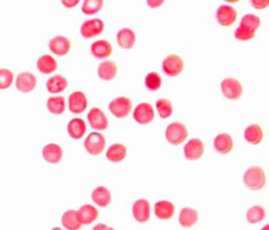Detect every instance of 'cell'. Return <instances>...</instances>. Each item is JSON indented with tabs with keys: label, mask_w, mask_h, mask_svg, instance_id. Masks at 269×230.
<instances>
[{
	"label": "cell",
	"mask_w": 269,
	"mask_h": 230,
	"mask_svg": "<svg viewBox=\"0 0 269 230\" xmlns=\"http://www.w3.org/2000/svg\"><path fill=\"white\" fill-rule=\"evenodd\" d=\"M145 84L150 91H157L162 86V78H160V75L158 72H148L146 75Z\"/></svg>",
	"instance_id": "cell-36"
},
{
	"label": "cell",
	"mask_w": 269,
	"mask_h": 230,
	"mask_svg": "<svg viewBox=\"0 0 269 230\" xmlns=\"http://www.w3.org/2000/svg\"><path fill=\"white\" fill-rule=\"evenodd\" d=\"M198 221V213L193 208H183L179 215V222L183 227H190Z\"/></svg>",
	"instance_id": "cell-27"
},
{
	"label": "cell",
	"mask_w": 269,
	"mask_h": 230,
	"mask_svg": "<svg viewBox=\"0 0 269 230\" xmlns=\"http://www.w3.org/2000/svg\"><path fill=\"white\" fill-rule=\"evenodd\" d=\"M109 111L113 116L119 117V119L126 117L131 112V100L124 96L113 99L109 104Z\"/></svg>",
	"instance_id": "cell-6"
},
{
	"label": "cell",
	"mask_w": 269,
	"mask_h": 230,
	"mask_svg": "<svg viewBox=\"0 0 269 230\" xmlns=\"http://www.w3.org/2000/svg\"><path fill=\"white\" fill-rule=\"evenodd\" d=\"M88 121L96 130H105L108 128V119L100 108H92L88 113Z\"/></svg>",
	"instance_id": "cell-15"
},
{
	"label": "cell",
	"mask_w": 269,
	"mask_h": 230,
	"mask_svg": "<svg viewBox=\"0 0 269 230\" xmlns=\"http://www.w3.org/2000/svg\"><path fill=\"white\" fill-rule=\"evenodd\" d=\"M61 2H62L63 7H66V8H74V7L79 4L80 0H61Z\"/></svg>",
	"instance_id": "cell-41"
},
{
	"label": "cell",
	"mask_w": 269,
	"mask_h": 230,
	"mask_svg": "<svg viewBox=\"0 0 269 230\" xmlns=\"http://www.w3.org/2000/svg\"><path fill=\"white\" fill-rule=\"evenodd\" d=\"M243 182H244L245 187L251 191H259L265 184V172L259 166L249 167L243 175Z\"/></svg>",
	"instance_id": "cell-1"
},
{
	"label": "cell",
	"mask_w": 269,
	"mask_h": 230,
	"mask_svg": "<svg viewBox=\"0 0 269 230\" xmlns=\"http://www.w3.org/2000/svg\"><path fill=\"white\" fill-rule=\"evenodd\" d=\"M92 230H114V229L110 226H108V225H105V224H98Z\"/></svg>",
	"instance_id": "cell-42"
},
{
	"label": "cell",
	"mask_w": 269,
	"mask_h": 230,
	"mask_svg": "<svg viewBox=\"0 0 269 230\" xmlns=\"http://www.w3.org/2000/svg\"><path fill=\"white\" fill-rule=\"evenodd\" d=\"M259 27H260V18L256 15H245L240 20V28H244L252 33L256 32Z\"/></svg>",
	"instance_id": "cell-33"
},
{
	"label": "cell",
	"mask_w": 269,
	"mask_h": 230,
	"mask_svg": "<svg viewBox=\"0 0 269 230\" xmlns=\"http://www.w3.org/2000/svg\"><path fill=\"white\" fill-rule=\"evenodd\" d=\"M154 212L159 220H169L175 215V205L168 200H160L155 204Z\"/></svg>",
	"instance_id": "cell-19"
},
{
	"label": "cell",
	"mask_w": 269,
	"mask_h": 230,
	"mask_svg": "<svg viewBox=\"0 0 269 230\" xmlns=\"http://www.w3.org/2000/svg\"><path fill=\"white\" fill-rule=\"evenodd\" d=\"M78 220L82 225H89L93 221H96V218L99 217V212L95 206L86 204V205L80 206V209L76 210Z\"/></svg>",
	"instance_id": "cell-17"
},
{
	"label": "cell",
	"mask_w": 269,
	"mask_h": 230,
	"mask_svg": "<svg viewBox=\"0 0 269 230\" xmlns=\"http://www.w3.org/2000/svg\"><path fill=\"white\" fill-rule=\"evenodd\" d=\"M62 225L67 230H79L82 224L78 220L76 210H67L62 216Z\"/></svg>",
	"instance_id": "cell-30"
},
{
	"label": "cell",
	"mask_w": 269,
	"mask_h": 230,
	"mask_svg": "<svg viewBox=\"0 0 269 230\" xmlns=\"http://www.w3.org/2000/svg\"><path fill=\"white\" fill-rule=\"evenodd\" d=\"M213 144L214 149H216L219 154H227V152H230L231 150H233L234 146L233 138H231L230 135H226V133L217 136V137L214 138Z\"/></svg>",
	"instance_id": "cell-21"
},
{
	"label": "cell",
	"mask_w": 269,
	"mask_h": 230,
	"mask_svg": "<svg viewBox=\"0 0 269 230\" xmlns=\"http://www.w3.org/2000/svg\"><path fill=\"white\" fill-rule=\"evenodd\" d=\"M157 111L159 113V116L164 120L171 116L172 112H174V108H172V104L169 100H167V99H159L157 102Z\"/></svg>",
	"instance_id": "cell-35"
},
{
	"label": "cell",
	"mask_w": 269,
	"mask_h": 230,
	"mask_svg": "<svg viewBox=\"0 0 269 230\" xmlns=\"http://www.w3.org/2000/svg\"><path fill=\"white\" fill-rule=\"evenodd\" d=\"M184 70V61L178 54H168L163 61V71L168 76H178Z\"/></svg>",
	"instance_id": "cell-3"
},
{
	"label": "cell",
	"mask_w": 269,
	"mask_h": 230,
	"mask_svg": "<svg viewBox=\"0 0 269 230\" xmlns=\"http://www.w3.org/2000/svg\"><path fill=\"white\" fill-rule=\"evenodd\" d=\"M56 61L54 60L49 54H42L41 57L37 60V69L42 72V74H51L56 70Z\"/></svg>",
	"instance_id": "cell-26"
},
{
	"label": "cell",
	"mask_w": 269,
	"mask_h": 230,
	"mask_svg": "<svg viewBox=\"0 0 269 230\" xmlns=\"http://www.w3.org/2000/svg\"><path fill=\"white\" fill-rule=\"evenodd\" d=\"M133 116L134 120H136L138 124H141V125L150 124L155 117L154 108H152L151 104H148V103H141V104L137 105L136 109H134Z\"/></svg>",
	"instance_id": "cell-7"
},
{
	"label": "cell",
	"mask_w": 269,
	"mask_h": 230,
	"mask_svg": "<svg viewBox=\"0 0 269 230\" xmlns=\"http://www.w3.org/2000/svg\"><path fill=\"white\" fill-rule=\"evenodd\" d=\"M51 230H62V229H61V227H53Z\"/></svg>",
	"instance_id": "cell-45"
},
{
	"label": "cell",
	"mask_w": 269,
	"mask_h": 230,
	"mask_svg": "<svg viewBox=\"0 0 269 230\" xmlns=\"http://www.w3.org/2000/svg\"><path fill=\"white\" fill-rule=\"evenodd\" d=\"M251 4L256 9H264L268 7L269 0H251Z\"/></svg>",
	"instance_id": "cell-39"
},
{
	"label": "cell",
	"mask_w": 269,
	"mask_h": 230,
	"mask_svg": "<svg viewBox=\"0 0 269 230\" xmlns=\"http://www.w3.org/2000/svg\"><path fill=\"white\" fill-rule=\"evenodd\" d=\"M84 147L91 156H100L105 149V137L101 133L93 131L84 141Z\"/></svg>",
	"instance_id": "cell-4"
},
{
	"label": "cell",
	"mask_w": 269,
	"mask_h": 230,
	"mask_svg": "<svg viewBox=\"0 0 269 230\" xmlns=\"http://www.w3.org/2000/svg\"><path fill=\"white\" fill-rule=\"evenodd\" d=\"M42 156L48 163H58L63 157V150L60 145L49 144L42 150Z\"/></svg>",
	"instance_id": "cell-18"
},
{
	"label": "cell",
	"mask_w": 269,
	"mask_h": 230,
	"mask_svg": "<svg viewBox=\"0 0 269 230\" xmlns=\"http://www.w3.org/2000/svg\"><path fill=\"white\" fill-rule=\"evenodd\" d=\"M91 53L93 57L99 58V60H105V58L110 57L113 53L112 45L105 40H99L95 41L91 45Z\"/></svg>",
	"instance_id": "cell-16"
},
{
	"label": "cell",
	"mask_w": 269,
	"mask_h": 230,
	"mask_svg": "<svg viewBox=\"0 0 269 230\" xmlns=\"http://www.w3.org/2000/svg\"><path fill=\"white\" fill-rule=\"evenodd\" d=\"M117 44L122 49H131L136 44V33L129 28H124L117 33Z\"/></svg>",
	"instance_id": "cell-22"
},
{
	"label": "cell",
	"mask_w": 269,
	"mask_h": 230,
	"mask_svg": "<svg viewBox=\"0 0 269 230\" xmlns=\"http://www.w3.org/2000/svg\"><path fill=\"white\" fill-rule=\"evenodd\" d=\"M188 137V130L181 123H172L166 128V140L171 145H180Z\"/></svg>",
	"instance_id": "cell-2"
},
{
	"label": "cell",
	"mask_w": 269,
	"mask_h": 230,
	"mask_svg": "<svg viewBox=\"0 0 269 230\" xmlns=\"http://www.w3.org/2000/svg\"><path fill=\"white\" fill-rule=\"evenodd\" d=\"M104 30V23L100 18H91V20L84 21L82 28H80V34L84 39H92L99 34H101Z\"/></svg>",
	"instance_id": "cell-8"
},
{
	"label": "cell",
	"mask_w": 269,
	"mask_h": 230,
	"mask_svg": "<svg viewBox=\"0 0 269 230\" xmlns=\"http://www.w3.org/2000/svg\"><path fill=\"white\" fill-rule=\"evenodd\" d=\"M13 83V74L8 69H0V90L9 88Z\"/></svg>",
	"instance_id": "cell-37"
},
{
	"label": "cell",
	"mask_w": 269,
	"mask_h": 230,
	"mask_svg": "<svg viewBox=\"0 0 269 230\" xmlns=\"http://www.w3.org/2000/svg\"><path fill=\"white\" fill-rule=\"evenodd\" d=\"M92 200H93L96 205L105 208V206H108L112 203V194L105 187H98V188L92 191Z\"/></svg>",
	"instance_id": "cell-20"
},
{
	"label": "cell",
	"mask_w": 269,
	"mask_h": 230,
	"mask_svg": "<svg viewBox=\"0 0 269 230\" xmlns=\"http://www.w3.org/2000/svg\"><path fill=\"white\" fill-rule=\"evenodd\" d=\"M49 49H50L54 54H56V55L63 57V55H66V54L70 51V49H71V42H70V40L63 36H55L49 42Z\"/></svg>",
	"instance_id": "cell-14"
},
{
	"label": "cell",
	"mask_w": 269,
	"mask_h": 230,
	"mask_svg": "<svg viewBox=\"0 0 269 230\" xmlns=\"http://www.w3.org/2000/svg\"><path fill=\"white\" fill-rule=\"evenodd\" d=\"M164 2L166 0H146V3H147V6L150 8H159V7H162L164 4Z\"/></svg>",
	"instance_id": "cell-40"
},
{
	"label": "cell",
	"mask_w": 269,
	"mask_h": 230,
	"mask_svg": "<svg viewBox=\"0 0 269 230\" xmlns=\"http://www.w3.org/2000/svg\"><path fill=\"white\" fill-rule=\"evenodd\" d=\"M265 218V210L263 206L255 205L247 210V221L249 224H259Z\"/></svg>",
	"instance_id": "cell-32"
},
{
	"label": "cell",
	"mask_w": 269,
	"mask_h": 230,
	"mask_svg": "<svg viewBox=\"0 0 269 230\" xmlns=\"http://www.w3.org/2000/svg\"><path fill=\"white\" fill-rule=\"evenodd\" d=\"M255 37V33L249 32V30L244 29V28H238L235 30V39L239 40V41H248V40H252Z\"/></svg>",
	"instance_id": "cell-38"
},
{
	"label": "cell",
	"mask_w": 269,
	"mask_h": 230,
	"mask_svg": "<svg viewBox=\"0 0 269 230\" xmlns=\"http://www.w3.org/2000/svg\"><path fill=\"white\" fill-rule=\"evenodd\" d=\"M126 147L122 144H114L107 150V159L110 162H121L126 158Z\"/></svg>",
	"instance_id": "cell-29"
},
{
	"label": "cell",
	"mask_w": 269,
	"mask_h": 230,
	"mask_svg": "<svg viewBox=\"0 0 269 230\" xmlns=\"http://www.w3.org/2000/svg\"><path fill=\"white\" fill-rule=\"evenodd\" d=\"M221 90H222V93H223V96L230 99V100H238V99H240V96H242V92H243L242 84H240V82L235 78L223 79L221 83Z\"/></svg>",
	"instance_id": "cell-5"
},
{
	"label": "cell",
	"mask_w": 269,
	"mask_h": 230,
	"mask_svg": "<svg viewBox=\"0 0 269 230\" xmlns=\"http://www.w3.org/2000/svg\"><path fill=\"white\" fill-rule=\"evenodd\" d=\"M99 76H100L103 81H112L113 78H116L117 75V66L112 61H104L99 66Z\"/></svg>",
	"instance_id": "cell-25"
},
{
	"label": "cell",
	"mask_w": 269,
	"mask_h": 230,
	"mask_svg": "<svg viewBox=\"0 0 269 230\" xmlns=\"http://www.w3.org/2000/svg\"><path fill=\"white\" fill-rule=\"evenodd\" d=\"M37 86V78L36 75L32 74V72H21L17 75L16 78V88H17L20 92H32Z\"/></svg>",
	"instance_id": "cell-10"
},
{
	"label": "cell",
	"mask_w": 269,
	"mask_h": 230,
	"mask_svg": "<svg viewBox=\"0 0 269 230\" xmlns=\"http://www.w3.org/2000/svg\"><path fill=\"white\" fill-rule=\"evenodd\" d=\"M87 104H88L87 96L82 91H75V92L70 95V99H68V108L75 114L83 113L87 109Z\"/></svg>",
	"instance_id": "cell-12"
},
{
	"label": "cell",
	"mask_w": 269,
	"mask_h": 230,
	"mask_svg": "<svg viewBox=\"0 0 269 230\" xmlns=\"http://www.w3.org/2000/svg\"><path fill=\"white\" fill-rule=\"evenodd\" d=\"M216 18L222 27H230L237 21V11L230 6H221L217 9Z\"/></svg>",
	"instance_id": "cell-11"
},
{
	"label": "cell",
	"mask_w": 269,
	"mask_h": 230,
	"mask_svg": "<svg viewBox=\"0 0 269 230\" xmlns=\"http://www.w3.org/2000/svg\"><path fill=\"white\" fill-rule=\"evenodd\" d=\"M104 0H84L83 6H82V11L84 15L91 16L95 15L103 8Z\"/></svg>",
	"instance_id": "cell-34"
},
{
	"label": "cell",
	"mask_w": 269,
	"mask_h": 230,
	"mask_svg": "<svg viewBox=\"0 0 269 230\" xmlns=\"http://www.w3.org/2000/svg\"><path fill=\"white\" fill-rule=\"evenodd\" d=\"M66 87H67V81L62 75H54L46 82V88L51 93L62 92V91L66 90Z\"/></svg>",
	"instance_id": "cell-28"
},
{
	"label": "cell",
	"mask_w": 269,
	"mask_h": 230,
	"mask_svg": "<svg viewBox=\"0 0 269 230\" xmlns=\"http://www.w3.org/2000/svg\"><path fill=\"white\" fill-rule=\"evenodd\" d=\"M48 109L53 114H62L66 109V100L62 96H51L48 100Z\"/></svg>",
	"instance_id": "cell-31"
},
{
	"label": "cell",
	"mask_w": 269,
	"mask_h": 230,
	"mask_svg": "<svg viewBox=\"0 0 269 230\" xmlns=\"http://www.w3.org/2000/svg\"><path fill=\"white\" fill-rule=\"evenodd\" d=\"M263 137H264L263 128H261L260 125H256V124H254V125H249L248 128H245L244 138L248 144H251V145L260 144L261 140H263Z\"/></svg>",
	"instance_id": "cell-24"
},
{
	"label": "cell",
	"mask_w": 269,
	"mask_h": 230,
	"mask_svg": "<svg viewBox=\"0 0 269 230\" xmlns=\"http://www.w3.org/2000/svg\"><path fill=\"white\" fill-rule=\"evenodd\" d=\"M86 130H87L86 123H84L82 119H72L71 121L68 123V126H67L68 136H70L71 138H74V140H79V138L83 137Z\"/></svg>",
	"instance_id": "cell-23"
},
{
	"label": "cell",
	"mask_w": 269,
	"mask_h": 230,
	"mask_svg": "<svg viewBox=\"0 0 269 230\" xmlns=\"http://www.w3.org/2000/svg\"><path fill=\"white\" fill-rule=\"evenodd\" d=\"M204 154V144L198 138H192L185 144L184 147V157L188 161H197Z\"/></svg>",
	"instance_id": "cell-9"
},
{
	"label": "cell",
	"mask_w": 269,
	"mask_h": 230,
	"mask_svg": "<svg viewBox=\"0 0 269 230\" xmlns=\"http://www.w3.org/2000/svg\"><path fill=\"white\" fill-rule=\"evenodd\" d=\"M225 2H227V3H237L239 0H225Z\"/></svg>",
	"instance_id": "cell-43"
},
{
	"label": "cell",
	"mask_w": 269,
	"mask_h": 230,
	"mask_svg": "<svg viewBox=\"0 0 269 230\" xmlns=\"http://www.w3.org/2000/svg\"><path fill=\"white\" fill-rule=\"evenodd\" d=\"M150 203L145 199H139L133 204L131 212L138 222H147L150 220Z\"/></svg>",
	"instance_id": "cell-13"
},
{
	"label": "cell",
	"mask_w": 269,
	"mask_h": 230,
	"mask_svg": "<svg viewBox=\"0 0 269 230\" xmlns=\"http://www.w3.org/2000/svg\"><path fill=\"white\" fill-rule=\"evenodd\" d=\"M261 230H269V225H265V226H264Z\"/></svg>",
	"instance_id": "cell-44"
}]
</instances>
